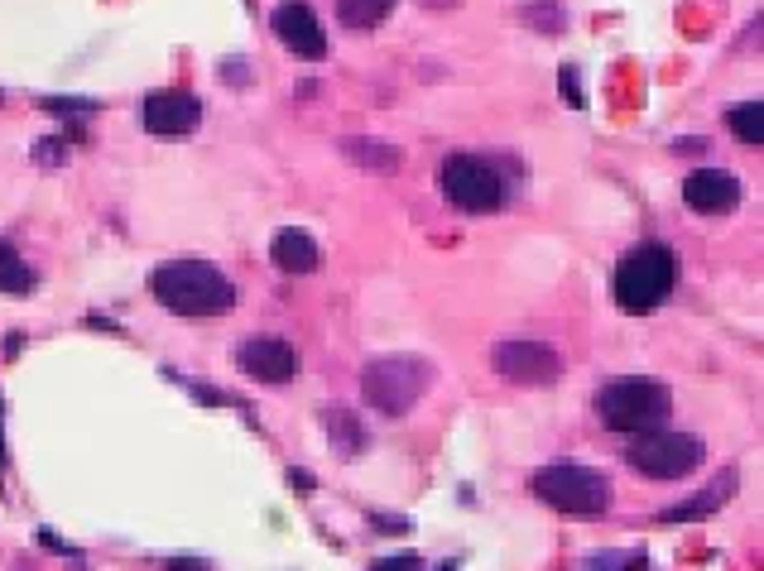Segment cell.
Segmentation results:
<instances>
[{"instance_id":"obj_1","label":"cell","mask_w":764,"mask_h":571,"mask_svg":"<svg viewBox=\"0 0 764 571\" xmlns=\"http://www.w3.org/2000/svg\"><path fill=\"white\" fill-rule=\"evenodd\" d=\"M150 288L179 317H222L241 303V288L216 265H202V259H169V265L150 274Z\"/></svg>"},{"instance_id":"obj_2","label":"cell","mask_w":764,"mask_h":571,"mask_svg":"<svg viewBox=\"0 0 764 571\" xmlns=\"http://www.w3.org/2000/svg\"><path fill=\"white\" fill-rule=\"evenodd\" d=\"M673 414V394L659 385V379H640V375H625V379H611L601 385L597 394V418L605 422L611 432H654L663 428Z\"/></svg>"},{"instance_id":"obj_3","label":"cell","mask_w":764,"mask_h":571,"mask_svg":"<svg viewBox=\"0 0 764 571\" xmlns=\"http://www.w3.org/2000/svg\"><path fill=\"white\" fill-rule=\"evenodd\" d=\"M673 284H678V259L669 245H634L615 269V303L625 307V313L644 317V313H654L659 303H669Z\"/></svg>"},{"instance_id":"obj_4","label":"cell","mask_w":764,"mask_h":571,"mask_svg":"<svg viewBox=\"0 0 764 571\" xmlns=\"http://www.w3.org/2000/svg\"><path fill=\"white\" fill-rule=\"evenodd\" d=\"M428 385H432V365L424 356H385L370 360L366 375H360L366 404L380 408L385 418H404L428 394Z\"/></svg>"},{"instance_id":"obj_5","label":"cell","mask_w":764,"mask_h":571,"mask_svg":"<svg viewBox=\"0 0 764 571\" xmlns=\"http://www.w3.org/2000/svg\"><path fill=\"white\" fill-rule=\"evenodd\" d=\"M533 494L558 509V514H605L611 509V480L601 471H591V466H543V471H533Z\"/></svg>"},{"instance_id":"obj_6","label":"cell","mask_w":764,"mask_h":571,"mask_svg":"<svg viewBox=\"0 0 764 571\" xmlns=\"http://www.w3.org/2000/svg\"><path fill=\"white\" fill-rule=\"evenodd\" d=\"M625 457H630L634 471L649 476V480H683L702 466L706 447H702V437L654 428V432H634V447Z\"/></svg>"},{"instance_id":"obj_7","label":"cell","mask_w":764,"mask_h":571,"mask_svg":"<svg viewBox=\"0 0 764 571\" xmlns=\"http://www.w3.org/2000/svg\"><path fill=\"white\" fill-rule=\"evenodd\" d=\"M438 179H442V197L457 212H496L505 202V179L476 154H452Z\"/></svg>"},{"instance_id":"obj_8","label":"cell","mask_w":764,"mask_h":571,"mask_svg":"<svg viewBox=\"0 0 764 571\" xmlns=\"http://www.w3.org/2000/svg\"><path fill=\"white\" fill-rule=\"evenodd\" d=\"M490 365H496L500 379H510V385H558L562 375V356L553 346L543 341H500L496 350H490Z\"/></svg>"},{"instance_id":"obj_9","label":"cell","mask_w":764,"mask_h":571,"mask_svg":"<svg viewBox=\"0 0 764 571\" xmlns=\"http://www.w3.org/2000/svg\"><path fill=\"white\" fill-rule=\"evenodd\" d=\"M274 34H279L298 58L327 53V34H323V24H317L308 0H284V6H274Z\"/></svg>"},{"instance_id":"obj_10","label":"cell","mask_w":764,"mask_h":571,"mask_svg":"<svg viewBox=\"0 0 764 571\" xmlns=\"http://www.w3.org/2000/svg\"><path fill=\"white\" fill-rule=\"evenodd\" d=\"M241 370L259 379V385H288L298 375V356L288 341H274V336H255V341L241 346Z\"/></svg>"},{"instance_id":"obj_11","label":"cell","mask_w":764,"mask_h":571,"mask_svg":"<svg viewBox=\"0 0 764 571\" xmlns=\"http://www.w3.org/2000/svg\"><path fill=\"white\" fill-rule=\"evenodd\" d=\"M202 121V106L197 96L187 92H154L150 101H144V130L150 135H187V130H197Z\"/></svg>"},{"instance_id":"obj_12","label":"cell","mask_w":764,"mask_h":571,"mask_svg":"<svg viewBox=\"0 0 764 571\" xmlns=\"http://www.w3.org/2000/svg\"><path fill=\"white\" fill-rule=\"evenodd\" d=\"M683 202L692 212H731L741 202V179L726 169H697L683 179Z\"/></svg>"},{"instance_id":"obj_13","label":"cell","mask_w":764,"mask_h":571,"mask_svg":"<svg viewBox=\"0 0 764 571\" xmlns=\"http://www.w3.org/2000/svg\"><path fill=\"white\" fill-rule=\"evenodd\" d=\"M269 255H274V265H279L284 274H313L317 265H323V255H317V241L308 236V231H298V226H288L274 236L269 245Z\"/></svg>"},{"instance_id":"obj_14","label":"cell","mask_w":764,"mask_h":571,"mask_svg":"<svg viewBox=\"0 0 764 571\" xmlns=\"http://www.w3.org/2000/svg\"><path fill=\"white\" fill-rule=\"evenodd\" d=\"M735 494V471H721L712 480V490H702V494H687L683 504H673V509H663L659 523H692V519H706V514H716L721 504H726Z\"/></svg>"},{"instance_id":"obj_15","label":"cell","mask_w":764,"mask_h":571,"mask_svg":"<svg viewBox=\"0 0 764 571\" xmlns=\"http://www.w3.org/2000/svg\"><path fill=\"white\" fill-rule=\"evenodd\" d=\"M323 422H327V442H332V451H337L342 461L366 451V428H360V418L346 404H327L323 408Z\"/></svg>"},{"instance_id":"obj_16","label":"cell","mask_w":764,"mask_h":571,"mask_svg":"<svg viewBox=\"0 0 764 571\" xmlns=\"http://www.w3.org/2000/svg\"><path fill=\"white\" fill-rule=\"evenodd\" d=\"M342 154L360 169H380V173L399 169V150L395 144H385V140H342Z\"/></svg>"},{"instance_id":"obj_17","label":"cell","mask_w":764,"mask_h":571,"mask_svg":"<svg viewBox=\"0 0 764 571\" xmlns=\"http://www.w3.org/2000/svg\"><path fill=\"white\" fill-rule=\"evenodd\" d=\"M0 293H10V298H29L34 293V269L24 265L20 255H14V245L0 241Z\"/></svg>"},{"instance_id":"obj_18","label":"cell","mask_w":764,"mask_h":571,"mask_svg":"<svg viewBox=\"0 0 764 571\" xmlns=\"http://www.w3.org/2000/svg\"><path fill=\"white\" fill-rule=\"evenodd\" d=\"M395 10V0H337V20L352 29H370Z\"/></svg>"},{"instance_id":"obj_19","label":"cell","mask_w":764,"mask_h":571,"mask_svg":"<svg viewBox=\"0 0 764 571\" xmlns=\"http://www.w3.org/2000/svg\"><path fill=\"white\" fill-rule=\"evenodd\" d=\"M731 130H735V140H745V144H764V101H741V106L731 111Z\"/></svg>"},{"instance_id":"obj_20","label":"cell","mask_w":764,"mask_h":571,"mask_svg":"<svg viewBox=\"0 0 764 571\" xmlns=\"http://www.w3.org/2000/svg\"><path fill=\"white\" fill-rule=\"evenodd\" d=\"M519 20H533V29H543V34H562V6L558 0H533V6L519 10Z\"/></svg>"},{"instance_id":"obj_21","label":"cell","mask_w":764,"mask_h":571,"mask_svg":"<svg viewBox=\"0 0 764 571\" xmlns=\"http://www.w3.org/2000/svg\"><path fill=\"white\" fill-rule=\"evenodd\" d=\"M43 111H63V115H78V111H96V101H72V96H49Z\"/></svg>"},{"instance_id":"obj_22","label":"cell","mask_w":764,"mask_h":571,"mask_svg":"<svg viewBox=\"0 0 764 571\" xmlns=\"http://www.w3.org/2000/svg\"><path fill=\"white\" fill-rule=\"evenodd\" d=\"M562 92H568V106H582V82H577V68H562Z\"/></svg>"},{"instance_id":"obj_23","label":"cell","mask_w":764,"mask_h":571,"mask_svg":"<svg viewBox=\"0 0 764 571\" xmlns=\"http://www.w3.org/2000/svg\"><path fill=\"white\" fill-rule=\"evenodd\" d=\"M380 533H409V519H375Z\"/></svg>"},{"instance_id":"obj_24","label":"cell","mask_w":764,"mask_h":571,"mask_svg":"<svg viewBox=\"0 0 764 571\" xmlns=\"http://www.w3.org/2000/svg\"><path fill=\"white\" fill-rule=\"evenodd\" d=\"M375 567H399L404 571V567H424V562H418V558H389V562H375Z\"/></svg>"},{"instance_id":"obj_25","label":"cell","mask_w":764,"mask_h":571,"mask_svg":"<svg viewBox=\"0 0 764 571\" xmlns=\"http://www.w3.org/2000/svg\"><path fill=\"white\" fill-rule=\"evenodd\" d=\"M424 6H457V0H424Z\"/></svg>"}]
</instances>
